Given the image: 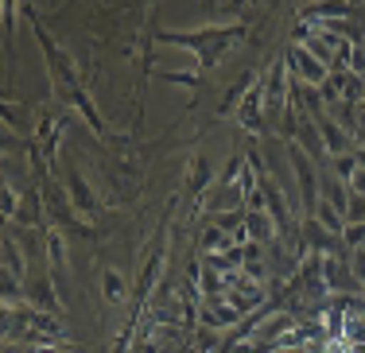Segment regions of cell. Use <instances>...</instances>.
<instances>
[{
	"instance_id": "4fadbf2b",
	"label": "cell",
	"mask_w": 365,
	"mask_h": 353,
	"mask_svg": "<svg viewBox=\"0 0 365 353\" xmlns=\"http://www.w3.org/2000/svg\"><path fill=\"white\" fill-rule=\"evenodd\" d=\"M4 218H8V221L16 218V191H12L8 183H4Z\"/></svg>"
},
{
	"instance_id": "6da1fadb",
	"label": "cell",
	"mask_w": 365,
	"mask_h": 353,
	"mask_svg": "<svg viewBox=\"0 0 365 353\" xmlns=\"http://www.w3.org/2000/svg\"><path fill=\"white\" fill-rule=\"evenodd\" d=\"M292 171H295V183H299V191H303V206H307L311 214H315V206H319V179H315V167H311V156L299 148V144H292Z\"/></svg>"
},
{
	"instance_id": "30bf717a",
	"label": "cell",
	"mask_w": 365,
	"mask_h": 353,
	"mask_svg": "<svg viewBox=\"0 0 365 353\" xmlns=\"http://www.w3.org/2000/svg\"><path fill=\"white\" fill-rule=\"evenodd\" d=\"M4 264H8V280H20V275H24L20 253H16V245H12V241H8V245H4Z\"/></svg>"
},
{
	"instance_id": "277c9868",
	"label": "cell",
	"mask_w": 365,
	"mask_h": 353,
	"mask_svg": "<svg viewBox=\"0 0 365 353\" xmlns=\"http://www.w3.org/2000/svg\"><path fill=\"white\" fill-rule=\"evenodd\" d=\"M101 291H106L109 303H125V295H128L125 275H120L117 268H106V275H101Z\"/></svg>"
},
{
	"instance_id": "9c48e42d",
	"label": "cell",
	"mask_w": 365,
	"mask_h": 353,
	"mask_svg": "<svg viewBox=\"0 0 365 353\" xmlns=\"http://www.w3.org/2000/svg\"><path fill=\"white\" fill-rule=\"evenodd\" d=\"M245 229H249V237H257V241L272 237V226H268L264 214H249V218H245Z\"/></svg>"
},
{
	"instance_id": "8992f818",
	"label": "cell",
	"mask_w": 365,
	"mask_h": 353,
	"mask_svg": "<svg viewBox=\"0 0 365 353\" xmlns=\"http://www.w3.org/2000/svg\"><path fill=\"white\" fill-rule=\"evenodd\" d=\"M47 256L58 272H66V241H63V233H55V229L47 233Z\"/></svg>"
},
{
	"instance_id": "7a4b0ae2",
	"label": "cell",
	"mask_w": 365,
	"mask_h": 353,
	"mask_svg": "<svg viewBox=\"0 0 365 353\" xmlns=\"http://www.w3.org/2000/svg\"><path fill=\"white\" fill-rule=\"evenodd\" d=\"M292 63H295V70H299L311 85H327V66L319 63L311 51H299V47H295V51H292Z\"/></svg>"
},
{
	"instance_id": "52a82bcc",
	"label": "cell",
	"mask_w": 365,
	"mask_h": 353,
	"mask_svg": "<svg viewBox=\"0 0 365 353\" xmlns=\"http://www.w3.org/2000/svg\"><path fill=\"white\" fill-rule=\"evenodd\" d=\"M206 179H210V159L198 156V159H195V171H190V179H187V191L198 194V191L206 186Z\"/></svg>"
},
{
	"instance_id": "ba28073f",
	"label": "cell",
	"mask_w": 365,
	"mask_h": 353,
	"mask_svg": "<svg viewBox=\"0 0 365 353\" xmlns=\"http://www.w3.org/2000/svg\"><path fill=\"white\" fill-rule=\"evenodd\" d=\"M71 194H74L78 210H93V194H90V186L82 183V175H78V171H71Z\"/></svg>"
},
{
	"instance_id": "7c38bea8",
	"label": "cell",
	"mask_w": 365,
	"mask_h": 353,
	"mask_svg": "<svg viewBox=\"0 0 365 353\" xmlns=\"http://www.w3.org/2000/svg\"><path fill=\"white\" fill-rule=\"evenodd\" d=\"M350 268H354V280H358L361 283V288H365V248H350Z\"/></svg>"
},
{
	"instance_id": "8fae6325",
	"label": "cell",
	"mask_w": 365,
	"mask_h": 353,
	"mask_svg": "<svg viewBox=\"0 0 365 353\" xmlns=\"http://www.w3.org/2000/svg\"><path fill=\"white\" fill-rule=\"evenodd\" d=\"M361 241H365V221H350V226H346V245L361 248Z\"/></svg>"
},
{
	"instance_id": "3957f363",
	"label": "cell",
	"mask_w": 365,
	"mask_h": 353,
	"mask_svg": "<svg viewBox=\"0 0 365 353\" xmlns=\"http://www.w3.org/2000/svg\"><path fill=\"white\" fill-rule=\"evenodd\" d=\"M264 206L272 210L276 229H280V233H288V206H284V194H280V186H276V183H264Z\"/></svg>"
},
{
	"instance_id": "5b68a950",
	"label": "cell",
	"mask_w": 365,
	"mask_h": 353,
	"mask_svg": "<svg viewBox=\"0 0 365 353\" xmlns=\"http://www.w3.org/2000/svg\"><path fill=\"white\" fill-rule=\"evenodd\" d=\"M315 218H319V226H323V229H330V233H342V229H346V218L330 202H323V198H319V206H315Z\"/></svg>"
},
{
	"instance_id": "5bb4252c",
	"label": "cell",
	"mask_w": 365,
	"mask_h": 353,
	"mask_svg": "<svg viewBox=\"0 0 365 353\" xmlns=\"http://www.w3.org/2000/svg\"><path fill=\"white\" fill-rule=\"evenodd\" d=\"M206 248H218L222 245V229H210V233H206V241H202Z\"/></svg>"
}]
</instances>
